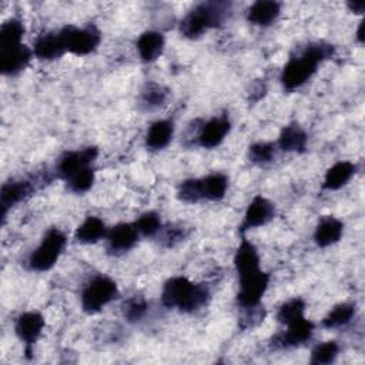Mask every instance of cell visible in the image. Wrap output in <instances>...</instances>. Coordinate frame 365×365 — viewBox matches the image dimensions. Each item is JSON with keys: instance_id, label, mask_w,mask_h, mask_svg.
<instances>
[{"instance_id": "cell-14", "label": "cell", "mask_w": 365, "mask_h": 365, "mask_svg": "<svg viewBox=\"0 0 365 365\" xmlns=\"http://www.w3.org/2000/svg\"><path fill=\"white\" fill-rule=\"evenodd\" d=\"M33 48L26 44H19L0 50V71L3 76H17L30 63L33 57Z\"/></svg>"}, {"instance_id": "cell-8", "label": "cell", "mask_w": 365, "mask_h": 365, "mask_svg": "<svg viewBox=\"0 0 365 365\" xmlns=\"http://www.w3.org/2000/svg\"><path fill=\"white\" fill-rule=\"evenodd\" d=\"M98 155V148L94 145L81 148V150H71L66 151L57 161V175L67 181L73 175H76L78 171L91 167Z\"/></svg>"}, {"instance_id": "cell-31", "label": "cell", "mask_w": 365, "mask_h": 365, "mask_svg": "<svg viewBox=\"0 0 365 365\" xmlns=\"http://www.w3.org/2000/svg\"><path fill=\"white\" fill-rule=\"evenodd\" d=\"M168 98V90L157 83H147L141 93V103L147 108H157Z\"/></svg>"}, {"instance_id": "cell-5", "label": "cell", "mask_w": 365, "mask_h": 365, "mask_svg": "<svg viewBox=\"0 0 365 365\" xmlns=\"http://www.w3.org/2000/svg\"><path fill=\"white\" fill-rule=\"evenodd\" d=\"M118 297V287L107 275L93 277L81 291V308L86 314H97Z\"/></svg>"}, {"instance_id": "cell-36", "label": "cell", "mask_w": 365, "mask_h": 365, "mask_svg": "<svg viewBox=\"0 0 365 365\" xmlns=\"http://www.w3.org/2000/svg\"><path fill=\"white\" fill-rule=\"evenodd\" d=\"M161 235V242L165 247H173L177 242H180L185 237V230L182 227L177 225H170L167 228H161L158 232Z\"/></svg>"}, {"instance_id": "cell-12", "label": "cell", "mask_w": 365, "mask_h": 365, "mask_svg": "<svg viewBox=\"0 0 365 365\" xmlns=\"http://www.w3.org/2000/svg\"><path fill=\"white\" fill-rule=\"evenodd\" d=\"M138 231L134 224L130 222H120L113 228H108L106 241H107V251L113 255H120L130 251L138 241Z\"/></svg>"}, {"instance_id": "cell-16", "label": "cell", "mask_w": 365, "mask_h": 365, "mask_svg": "<svg viewBox=\"0 0 365 365\" xmlns=\"http://www.w3.org/2000/svg\"><path fill=\"white\" fill-rule=\"evenodd\" d=\"M344 232V222L334 215L322 217L315 230H314V241L318 247L325 248L335 242H338Z\"/></svg>"}, {"instance_id": "cell-33", "label": "cell", "mask_w": 365, "mask_h": 365, "mask_svg": "<svg viewBox=\"0 0 365 365\" xmlns=\"http://www.w3.org/2000/svg\"><path fill=\"white\" fill-rule=\"evenodd\" d=\"M133 224L137 228L138 234L143 237H154L163 228L161 218L154 211H147V212L141 214Z\"/></svg>"}, {"instance_id": "cell-29", "label": "cell", "mask_w": 365, "mask_h": 365, "mask_svg": "<svg viewBox=\"0 0 365 365\" xmlns=\"http://www.w3.org/2000/svg\"><path fill=\"white\" fill-rule=\"evenodd\" d=\"M277 144L268 141H258L248 147V158L252 164L265 165L271 163L275 157Z\"/></svg>"}, {"instance_id": "cell-10", "label": "cell", "mask_w": 365, "mask_h": 365, "mask_svg": "<svg viewBox=\"0 0 365 365\" xmlns=\"http://www.w3.org/2000/svg\"><path fill=\"white\" fill-rule=\"evenodd\" d=\"M44 317L37 311H27L17 317L14 322V331L19 339L24 344V349L27 356L33 352L34 344L38 341L43 328H44Z\"/></svg>"}, {"instance_id": "cell-20", "label": "cell", "mask_w": 365, "mask_h": 365, "mask_svg": "<svg viewBox=\"0 0 365 365\" xmlns=\"http://www.w3.org/2000/svg\"><path fill=\"white\" fill-rule=\"evenodd\" d=\"M66 53L60 33H44L33 44V54L40 60H56Z\"/></svg>"}, {"instance_id": "cell-27", "label": "cell", "mask_w": 365, "mask_h": 365, "mask_svg": "<svg viewBox=\"0 0 365 365\" xmlns=\"http://www.w3.org/2000/svg\"><path fill=\"white\" fill-rule=\"evenodd\" d=\"M24 36V26L19 19H9L0 27V50L21 44Z\"/></svg>"}, {"instance_id": "cell-18", "label": "cell", "mask_w": 365, "mask_h": 365, "mask_svg": "<svg viewBox=\"0 0 365 365\" xmlns=\"http://www.w3.org/2000/svg\"><path fill=\"white\" fill-rule=\"evenodd\" d=\"M281 13V4L274 0H258L247 10V20L255 26H271Z\"/></svg>"}, {"instance_id": "cell-26", "label": "cell", "mask_w": 365, "mask_h": 365, "mask_svg": "<svg viewBox=\"0 0 365 365\" xmlns=\"http://www.w3.org/2000/svg\"><path fill=\"white\" fill-rule=\"evenodd\" d=\"M355 315V305L349 302H341L335 305L322 319L321 325L327 329L341 328L352 321Z\"/></svg>"}, {"instance_id": "cell-7", "label": "cell", "mask_w": 365, "mask_h": 365, "mask_svg": "<svg viewBox=\"0 0 365 365\" xmlns=\"http://www.w3.org/2000/svg\"><path fill=\"white\" fill-rule=\"evenodd\" d=\"M240 277V288L237 292V304L242 309L254 308L261 304L264 294L269 285V274L261 268L250 271Z\"/></svg>"}, {"instance_id": "cell-19", "label": "cell", "mask_w": 365, "mask_h": 365, "mask_svg": "<svg viewBox=\"0 0 365 365\" xmlns=\"http://www.w3.org/2000/svg\"><path fill=\"white\" fill-rule=\"evenodd\" d=\"M135 46L140 58L144 63H153L163 54L165 40L160 31L147 30L143 34H140Z\"/></svg>"}, {"instance_id": "cell-30", "label": "cell", "mask_w": 365, "mask_h": 365, "mask_svg": "<svg viewBox=\"0 0 365 365\" xmlns=\"http://www.w3.org/2000/svg\"><path fill=\"white\" fill-rule=\"evenodd\" d=\"M177 198L188 204H194L204 200L201 178H188L181 181L177 188Z\"/></svg>"}, {"instance_id": "cell-9", "label": "cell", "mask_w": 365, "mask_h": 365, "mask_svg": "<svg viewBox=\"0 0 365 365\" xmlns=\"http://www.w3.org/2000/svg\"><path fill=\"white\" fill-rule=\"evenodd\" d=\"M287 329L277 334L271 339V348L274 349H288L301 346L305 342H308L314 334V322L311 319H307L305 317L285 325Z\"/></svg>"}, {"instance_id": "cell-2", "label": "cell", "mask_w": 365, "mask_h": 365, "mask_svg": "<svg viewBox=\"0 0 365 365\" xmlns=\"http://www.w3.org/2000/svg\"><path fill=\"white\" fill-rule=\"evenodd\" d=\"M210 297V289L205 285L195 284L185 277L167 279L161 291V302L165 308H175L187 314L205 307Z\"/></svg>"}, {"instance_id": "cell-22", "label": "cell", "mask_w": 365, "mask_h": 365, "mask_svg": "<svg viewBox=\"0 0 365 365\" xmlns=\"http://www.w3.org/2000/svg\"><path fill=\"white\" fill-rule=\"evenodd\" d=\"M174 134V124L171 120L154 121L145 133V145L153 151L165 148Z\"/></svg>"}, {"instance_id": "cell-37", "label": "cell", "mask_w": 365, "mask_h": 365, "mask_svg": "<svg viewBox=\"0 0 365 365\" xmlns=\"http://www.w3.org/2000/svg\"><path fill=\"white\" fill-rule=\"evenodd\" d=\"M346 6L349 7V10H351L352 13L362 14V13H364V9H365V1H362V0H358V1H348Z\"/></svg>"}, {"instance_id": "cell-6", "label": "cell", "mask_w": 365, "mask_h": 365, "mask_svg": "<svg viewBox=\"0 0 365 365\" xmlns=\"http://www.w3.org/2000/svg\"><path fill=\"white\" fill-rule=\"evenodd\" d=\"M58 33L66 51L76 56H87L93 53L101 41V33L94 24H87L84 27L66 26Z\"/></svg>"}, {"instance_id": "cell-15", "label": "cell", "mask_w": 365, "mask_h": 365, "mask_svg": "<svg viewBox=\"0 0 365 365\" xmlns=\"http://www.w3.org/2000/svg\"><path fill=\"white\" fill-rule=\"evenodd\" d=\"M34 191V184L27 180H13L1 185L0 192V207H1V220L4 221L7 211L26 200Z\"/></svg>"}, {"instance_id": "cell-17", "label": "cell", "mask_w": 365, "mask_h": 365, "mask_svg": "<svg viewBox=\"0 0 365 365\" xmlns=\"http://www.w3.org/2000/svg\"><path fill=\"white\" fill-rule=\"evenodd\" d=\"M308 135L298 123H291L282 127L277 147L287 153H304L307 148Z\"/></svg>"}, {"instance_id": "cell-4", "label": "cell", "mask_w": 365, "mask_h": 365, "mask_svg": "<svg viewBox=\"0 0 365 365\" xmlns=\"http://www.w3.org/2000/svg\"><path fill=\"white\" fill-rule=\"evenodd\" d=\"M66 234L60 228H48L44 232L40 244L30 252L27 258L29 268L36 272H44L51 269L58 261L66 247Z\"/></svg>"}, {"instance_id": "cell-21", "label": "cell", "mask_w": 365, "mask_h": 365, "mask_svg": "<svg viewBox=\"0 0 365 365\" xmlns=\"http://www.w3.org/2000/svg\"><path fill=\"white\" fill-rule=\"evenodd\" d=\"M356 164L351 161H338L329 167L325 173L322 181V190L335 191L348 184V181L355 175Z\"/></svg>"}, {"instance_id": "cell-1", "label": "cell", "mask_w": 365, "mask_h": 365, "mask_svg": "<svg viewBox=\"0 0 365 365\" xmlns=\"http://www.w3.org/2000/svg\"><path fill=\"white\" fill-rule=\"evenodd\" d=\"M335 53V47L325 41H317L308 44L301 54L291 57L281 71L282 87L288 91L302 87L315 73L318 66L331 58Z\"/></svg>"}, {"instance_id": "cell-28", "label": "cell", "mask_w": 365, "mask_h": 365, "mask_svg": "<svg viewBox=\"0 0 365 365\" xmlns=\"http://www.w3.org/2000/svg\"><path fill=\"white\" fill-rule=\"evenodd\" d=\"M305 301L299 297L284 302L277 311V319L282 325H288L302 317H305Z\"/></svg>"}, {"instance_id": "cell-38", "label": "cell", "mask_w": 365, "mask_h": 365, "mask_svg": "<svg viewBox=\"0 0 365 365\" xmlns=\"http://www.w3.org/2000/svg\"><path fill=\"white\" fill-rule=\"evenodd\" d=\"M364 21H361L359 23V26H358V30H356V40H358V43H364Z\"/></svg>"}, {"instance_id": "cell-24", "label": "cell", "mask_w": 365, "mask_h": 365, "mask_svg": "<svg viewBox=\"0 0 365 365\" xmlns=\"http://www.w3.org/2000/svg\"><path fill=\"white\" fill-rule=\"evenodd\" d=\"M234 267L238 275L247 274L250 271L259 268V255L257 247L248 241L247 238H242L235 254H234Z\"/></svg>"}, {"instance_id": "cell-3", "label": "cell", "mask_w": 365, "mask_h": 365, "mask_svg": "<svg viewBox=\"0 0 365 365\" xmlns=\"http://www.w3.org/2000/svg\"><path fill=\"white\" fill-rule=\"evenodd\" d=\"M231 11V4L227 1H205L190 10L180 23V33L190 38H200L207 30L218 27Z\"/></svg>"}, {"instance_id": "cell-13", "label": "cell", "mask_w": 365, "mask_h": 365, "mask_svg": "<svg viewBox=\"0 0 365 365\" xmlns=\"http://www.w3.org/2000/svg\"><path fill=\"white\" fill-rule=\"evenodd\" d=\"M231 130V121L227 115L212 117L205 121L197 134V141L204 148L218 147Z\"/></svg>"}, {"instance_id": "cell-11", "label": "cell", "mask_w": 365, "mask_h": 365, "mask_svg": "<svg viewBox=\"0 0 365 365\" xmlns=\"http://www.w3.org/2000/svg\"><path fill=\"white\" fill-rule=\"evenodd\" d=\"M275 217V205L262 195H255L248 204L244 220L240 225V232H245L252 228L262 227L268 224Z\"/></svg>"}, {"instance_id": "cell-34", "label": "cell", "mask_w": 365, "mask_h": 365, "mask_svg": "<svg viewBox=\"0 0 365 365\" xmlns=\"http://www.w3.org/2000/svg\"><path fill=\"white\" fill-rule=\"evenodd\" d=\"M96 180V173L93 165L87 167L81 171H78L76 175H73L70 180H67V188L74 194H84L87 192Z\"/></svg>"}, {"instance_id": "cell-35", "label": "cell", "mask_w": 365, "mask_h": 365, "mask_svg": "<svg viewBox=\"0 0 365 365\" xmlns=\"http://www.w3.org/2000/svg\"><path fill=\"white\" fill-rule=\"evenodd\" d=\"M148 305L143 297H131L123 305V315L128 322H137L147 314Z\"/></svg>"}, {"instance_id": "cell-25", "label": "cell", "mask_w": 365, "mask_h": 365, "mask_svg": "<svg viewBox=\"0 0 365 365\" xmlns=\"http://www.w3.org/2000/svg\"><path fill=\"white\" fill-rule=\"evenodd\" d=\"M202 195L208 201H220L225 197L228 188V177L222 173H211L201 178Z\"/></svg>"}, {"instance_id": "cell-23", "label": "cell", "mask_w": 365, "mask_h": 365, "mask_svg": "<svg viewBox=\"0 0 365 365\" xmlns=\"http://www.w3.org/2000/svg\"><path fill=\"white\" fill-rule=\"evenodd\" d=\"M108 228L104 221L96 215H88L86 220L77 227L74 232V238L80 244H94L107 237Z\"/></svg>"}, {"instance_id": "cell-32", "label": "cell", "mask_w": 365, "mask_h": 365, "mask_svg": "<svg viewBox=\"0 0 365 365\" xmlns=\"http://www.w3.org/2000/svg\"><path fill=\"white\" fill-rule=\"evenodd\" d=\"M339 354V345L336 341H327L317 345L311 352L309 362L314 365L332 364Z\"/></svg>"}]
</instances>
